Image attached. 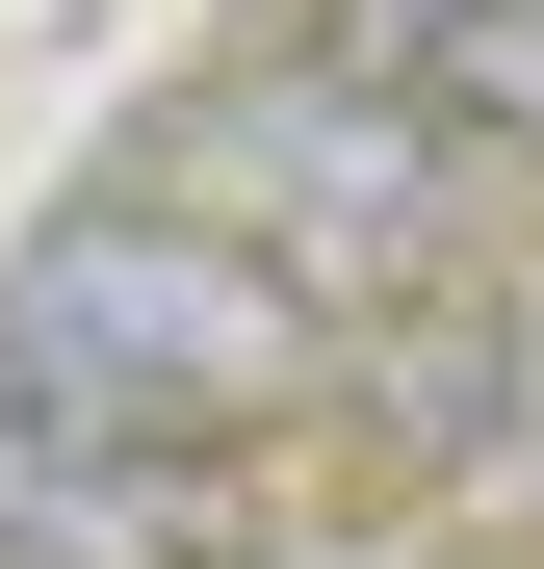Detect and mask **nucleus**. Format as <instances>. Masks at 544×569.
I'll return each instance as SVG.
<instances>
[{"mask_svg":"<svg viewBox=\"0 0 544 569\" xmlns=\"http://www.w3.org/2000/svg\"><path fill=\"white\" fill-rule=\"evenodd\" d=\"M286 27H337L363 78H415L467 156H544V0H286Z\"/></svg>","mask_w":544,"mask_h":569,"instance_id":"20e7f679","label":"nucleus"},{"mask_svg":"<svg viewBox=\"0 0 544 569\" xmlns=\"http://www.w3.org/2000/svg\"><path fill=\"white\" fill-rule=\"evenodd\" d=\"M0 389H27L52 440H181L234 466L259 415L337 389V311L286 259H234L208 208H156V181H78V208L0 259Z\"/></svg>","mask_w":544,"mask_h":569,"instance_id":"f257e3e1","label":"nucleus"},{"mask_svg":"<svg viewBox=\"0 0 544 569\" xmlns=\"http://www.w3.org/2000/svg\"><path fill=\"white\" fill-rule=\"evenodd\" d=\"M0 569H234V466L181 440H52L0 389Z\"/></svg>","mask_w":544,"mask_h":569,"instance_id":"7ed1b4c3","label":"nucleus"},{"mask_svg":"<svg viewBox=\"0 0 544 569\" xmlns=\"http://www.w3.org/2000/svg\"><path fill=\"white\" fill-rule=\"evenodd\" d=\"M130 181H156V208H208L234 259H286L311 311H337V284H415V311H441L518 156H467L415 78H363L337 27H259V52H234V78H208V104H181Z\"/></svg>","mask_w":544,"mask_h":569,"instance_id":"f03ea898","label":"nucleus"}]
</instances>
